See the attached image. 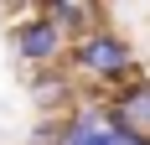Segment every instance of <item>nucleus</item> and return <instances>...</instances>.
<instances>
[{"instance_id": "1", "label": "nucleus", "mask_w": 150, "mask_h": 145, "mask_svg": "<svg viewBox=\"0 0 150 145\" xmlns=\"http://www.w3.org/2000/svg\"><path fill=\"white\" fill-rule=\"evenodd\" d=\"M67 72H83V83H93V88H124L135 72H145L140 68V57H135V47H129V36H124L119 26H98L93 36H83V42H73V52H67Z\"/></svg>"}, {"instance_id": "2", "label": "nucleus", "mask_w": 150, "mask_h": 145, "mask_svg": "<svg viewBox=\"0 0 150 145\" xmlns=\"http://www.w3.org/2000/svg\"><path fill=\"white\" fill-rule=\"evenodd\" d=\"M16 26H11V57L31 72H47V68H67V52L73 42L62 36V26L42 5H16Z\"/></svg>"}, {"instance_id": "3", "label": "nucleus", "mask_w": 150, "mask_h": 145, "mask_svg": "<svg viewBox=\"0 0 150 145\" xmlns=\"http://www.w3.org/2000/svg\"><path fill=\"white\" fill-rule=\"evenodd\" d=\"M31 99L42 109V119H67L78 109V93H83V78H73L67 68H47V72H31Z\"/></svg>"}, {"instance_id": "4", "label": "nucleus", "mask_w": 150, "mask_h": 145, "mask_svg": "<svg viewBox=\"0 0 150 145\" xmlns=\"http://www.w3.org/2000/svg\"><path fill=\"white\" fill-rule=\"evenodd\" d=\"M42 11L62 26L67 42H83V36H93L98 26H109V5H93V0H47Z\"/></svg>"}, {"instance_id": "5", "label": "nucleus", "mask_w": 150, "mask_h": 145, "mask_svg": "<svg viewBox=\"0 0 150 145\" xmlns=\"http://www.w3.org/2000/svg\"><path fill=\"white\" fill-rule=\"evenodd\" d=\"M109 109H114L129 130L150 135V72H135L124 88H114V93H109Z\"/></svg>"}, {"instance_id": "6", "label": "nucleus", "mask_w": 150, "mask_h": 145, "mask_svg": "<svg viewBox=\"0 0 150 145\" xmlns=\"http://www.w3.org/2000/svg\"><path fill=\"white\" fill-rule=\"evenodd\" d=\"M62 145H119L98 109H73L62 119Z\"/></svg>"}]
</instances>
